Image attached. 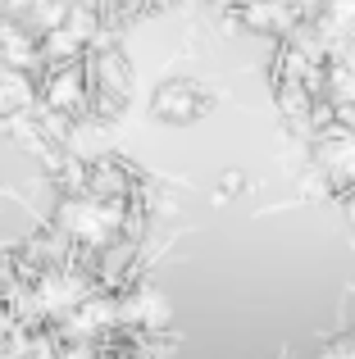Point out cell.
Instances as JSON below:
<instances>
[{
	"instance_id": "obj_1",
	"label": "cell",
	"mask_w": 355,
	"mask_h": 359,
	"mask_svg": "<svg viewBox=\"0 0 355 359\" xmlns=\"http://www.w3.org/2000/svg\"><path fill=\"white\" fill-rule=\"evenodd\" d=\"M123 318L128 323H142V327H164L169 323V300L155 296V291H142L123 305Z\"/></svg>"
}]
</instances>
